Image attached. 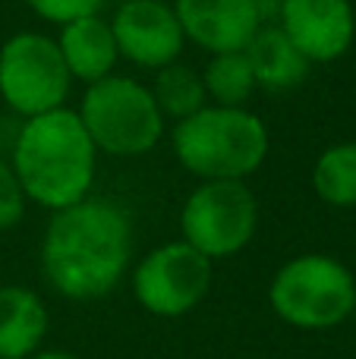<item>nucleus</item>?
I'll return each instance as SVG.
<instances>
[{
  "instance_id": "f257e3e1",
  "label": "nucleus",
  "mask_w": 356,
  "mask_h": 359,
  "mask_svg": "<svg viewBox=\"0 0 356 359\" xmlns=\"http://www.w3.org/2000/svg\"><path fill=\"white\" fill-rule=\"evenodd\" d=\"M132 224L111 198L54 211L41 240V274L67 299H101L130 271Z\"/></svg>"
},
{
  "instance_id": "f03ea898",
  "label": "nucleus",
  "mask_w": 356,
  "mask_h": 359,
  "mask_svg": "<svg viewBox=\"0 0 356 359\" xmlns=\"http://www.w3.org/2000/svg\"><path fill=\"white\" fill-rule=\"evenodd\" d=\"M95 164L98 149L88 139L79 114L57 107L19 126L10 168L29 202L60 211L92 192Z\"/></svg>"
},
{
  "instance_id": "7ed1b4c3",
  "label": "nucleus",
  "mask_w": 356,
  "mask_h": 359,
  "mask_svg": "<svg viewBox=\"0 0 356 359\" xmlns=\"http://www.w3.org/2000/svg\"><path fill=\"white\" fill-rule=\"evenodd\" d=\"M174 155L199 180H246L268 158V130L246 107L205 104L174 126Z\"/></svg>"
},
{
  "instance_id": "20e7f679",
  "label": "nucleus",
  "mask_w": 356,
  "mask_h": 359,
  "mask_svg": "<svg viewBox=\"0 0 356 359\" xmlns=\"http://www.w3.org/2000/svg\"><path fill=\"white\" fill-rule=\"evenodd\" d=\"M268 306L290 328H338L356 312V280L350 268L331 255H296L275 271L268 284Z\"/></svg>"
},
{
  "instance_id": "39448f33",
  "label": "nucleus",
  "mask_w": 356,
  "mask_h": 359,
  "mask_svg": "<svg viewBox=\"0 0 356 359\" xmlns=\"http://www.w3.org/2000/svg\"><path fill=\"white\" fill-rule=\"evenodd\" d=\"M79 120L95 149L114 158H139L158 145L164 117L149 86L130 76H104L82 95Z\"/></svg>"
},
{
  "instance_id": "423d86ee",
  "label": "nucleus",
  "mask_w": 356,
  "mask_h": 359,
  "mask_svg": "<svg viewBox=\"0 0 356 359\" xmlns=\"http://www.w3.org/2000/svg\"><path fill=\"white\" fill-rule=\"evenodd\" d=\"M259 230V202L246 180H202L180 211L183 243L205 259L243 252Z\"/></svg>"
},
{
  "instance_id": "0eeeda50",
  "label": "nucleus",
  "mask_w": 356,
  "mask_h": 359,
  "mask_svg": "<svg viewBox=\"0 0 356 359\" xmlns=\"http://www.w3.org/2000/svg\"><path fill=\"white\" fill-rule=\"evenodd\" d=\"M69 76L54 38L41 32H19L0 48V98L19 117H38L63 107Z\"/></svg>"
},
{
  "instance_id": "6e6552de",
  "label": "nucleus",
  "mask_w": 356,
  "mask_h": 359,
  "mask_svg": "<svg viewBox=\"0 0 356 359\" xmlns=\"http://www.w3.org/2000/svg\"><path fill=\"white\" fill-rule=\"evenodd\" d=\"M212 290V259L174 240L132 268V297L155 318H183Z\"/></svg>"
},
{
  "instance_id": "1a4fd4ad",
  "label": "nucleus",
  "mask_w": 356,
  "mask_h": 359,
  "mask_svg": "<svg viewBox=\"0 0 356 359\" xmlns=\"http://www.w3.org/2000/svg\"><path fill=\"white\" fill-rule=\"evenodd\" d=\"M111 32L120 57L145 69H164L177 63L186 41L174 6L161 0H126L114 13Z\"/></svg>"
},
{
  "instance_id": "9d476101",
  "label": "nucleus",
  "mask_w": 356,
  "mask_h": 359,
  "mask_svg": "<svg viewBox=\"0 0 356 359\" xmlns=\"http://www.w3.org/2000/svg\"><path fill=\"white\" fill-rule=\"evenodd\" d=\"M281 32L309 63L344 57L356 35L350 0H281Z\"/></svg>"
},
{
  "instance_id": "9b49d317",
  "label": "nucleus",
  "mask_w": 356,
  "mask_h": 359,
  "mask_svg": "<svg viewBox=\"0 0 356 359\" xmlns=\"http://www.w3.org/2000/svg\"><path fill=\"white\" fill-rule=\"evenodd\" d=\"M174 13L189 41L208 54H233L262 29V13L256 0H177Z\"/></svg>"
},
{
  "instance_id": "f8f14e48",
  "label": "nucleus",
  "mask_w": 356,
  "mask_h": 359,
  "mask_svg": "<svg viewBox=\"0 0 356 359\" xmlns=\"http://www.w3.org/2000/svg\"><path fill=\"white\" fill-rule=\"evenodd\" d=\"M50 331V312L29 287H0V359H29Z\"/></svg>"
},
{
  "instance_id": "ddd939ff",
  "label": "nucleus",
  "mask_w": 356,
  "mask_h": 359,
  "mask_svg": "<svg viewBox=\"0 0 356 359\" xmlns=\"http://www.w3.org/2000/svg\"><path fill=\"white\" fill-rule=\"evenodd\" d=\"M57 48H60L69 76L88 82V86L104 79V76H111L114 63H117V57H120L111 22H104L98 13L79 16V19H73V22L60 25Z\"/></svg>"
},
{
  "instance_id": "4468645a",
  "label": "nucleus",
  "mask_w": 356,
  "mask_h": 359,
  "mask_svg": "<svg viewBox=\"0 0 356 359\" xmlns=\"http://www.w3.org/2000/svg\"><path fill=\"white\" fill-rule=\"evenodd\" d=\"M246 57L252 63L256 86L268 88V92H290L309 76V60L294 48V41L281 32V25L259 29L256 38L246 44Z\"/></svg>"
},
{
  "instance_id": "2eb2a0df",
  "label": "nucleus",
  "mask_w": 356,
  "mask_h": 359,
  "mask_svg": "<svg viewBox=\"0 0 356 359\" xmlns=\"http://www.w3.org/2000/svg\"><path fill=\"white\" fill-rule=\"evenodd\" d=\"M151 95H155V104L161 111V117L170 120H186L193 117L196 111L208 104L205 95V82L196 69L183 67V63H170L164 69H155V86H151Z\"/></svg>"
},
{
  "instance_id": "dca6fc26",
  "label": "nucleus",
  "mask_w": 356,
  "mask_h": 359,
  "mask_svg": "<svg viewBox=\"0 0 356 359\" xmlns=\"http://www.w3.org/2000/svg\"><path fill=\"white\" fill-rule=\"evenodd\" d=\"M315 196L334 208L356 205V142H341L322 151L313 168Z\"/></svg>"
},
{
  "instance_id": "f3484780",
  "label": "nucleus",
  "mask_w": 356,
  "mask_h": 359,
  "mask_svg": "<svg viewBox=\"0 0 356 359\" xmlns=\"http://www.w3.org/2000/svg\"><path fill=\"white\" fill-rule=\"evenodd\" d=\"M202 82H205V95L221 107H246L249 95L256 92V76L246 50L212 54Z\"/></svg>"
},
{
  "instance_id": "a211bd4d",
  "label": "nucleus",
  "mask_w": 356,
  "mask_h": 359,
  "mask_svg": "<svg viewBox=\"0 0 356 359\" xmlns=\"http://www.w3.org/2000/svg\"><path fill=\"white\" fill-rule=\"evenodd\" d=\"M25 202H29V198H25V192H22V186H19L16 174H13V168L0 158V230H10L22 221Z\"/></svg>"
},
{
  "instance_id": "6ab92c4d",
  "label": "nucleus",
  "mask_w": 356,
  "mask_h": 359,
  "mask_svg": "<svg viewBox=\"0 0 356 359\" xmlns=\"http://www.w3.org/2000/svg\"><path fill=\"white\" fill-rule=\"evenodd\" d=\"M25 6H29L32 13H38L41 19H48V22L67 25L79 16L98 13L101 6H104V0H25Z\"/></svg>"
},
{
  "instance_id": "aec40b11",
  "label": "nucleus",
  "mask_w": 356,
  "mask_h": 359,
  "mask_svg": "<svg viewBox=\"0 0 356 359\" xmlns=\"http://www.w3.org/2000/svg\"><path fill=\"white\" fill-rule=\"evenodd\" d=\"M29 359H82V356L73 353V350H38V353Z\"/></svg>"
}]
</instances>
